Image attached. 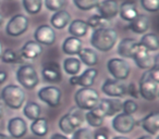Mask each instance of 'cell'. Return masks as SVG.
<instances>
[{"label":"cell","instance_id":"3957f363","mask_svg":"<svg viewBox=\"0 0 159 139\" xmlns=\"http://www.w3.org/2000/svg\"><path fill=\"white\" fill-rule=\"evenodd\" d=\"M5 106L12 110H19L25 102V91L20 86L14 84L7 85L1 90V98Z\"/></svg>","mask_w":159,"mask_h":139},{"label":"cell","instance_id":"816d5d0a","mask_svg":"<svg viewBox=\"0 0 159 139\" xmlns=\"http://www.w3.org/2000/svg\"><path fill=\"white\" fill-rule=\"evenodd\" d=\"M1 53H2V45L0 42V57H1Z\"/></svg>","mask_w":159,"mask_h":139},{"label":"cell","instance_id":"7dc6e473","mask_svg":"<svg viewBox=\"0 0 159 139\" xmlns=\"http://www.w3.org/2000/svg\"><path fill=\"white\" fill-rule=\"evenodd\" d=\"M0 139H10V137L3 132H0Z\"/></svg>","mask_w":159,"mask_h":139},{"label":"cell","instance_id":"484cf974","mask_svg":"<svg viewBox=\"0 0 159 139\" xmlns=\"http://www.w3.org/2000/svg\"><path fill=\"white\" fill-rule=\"evenodd\" d=\"M89 25H87L86 21L83 20H73L72 22L69 23V33L71 36L76 38L84 37L89 33Z\"/></svg>","mask_w":159,"mask_h":139},{"label":"cell","instance_id":"8fae6325","mask_svg":"<svg viewBox=\"0 0 159 139\" xmlns=\"http://www.w3.org/2000/svg\"><path fill=\"white\" fill-rule=\"evenodd\" d=\"M137 125V121L133 115L125 113H118L112 119V128L119 134H129Z\"/></svg>","mask_w":159,"mask_h":139},{"label":"cell","instance_id":"2e32d148","mask_svg":"<svg viewBox=\"0 0 159 139\" xmlns=\"http://www.w3.org/2000/svg\"><path fill=\"white\" fill-rule=\"evenodd\" d=\"M8 132L12 138L20 139L27 132V124L24 119L20 116L12 117L8 121Z\"/></svg>","mask_w":159,"mask_h":139},{"label":"cell","instance_id":"6da1fadb","mask_svg":"<svg viewBox=\"0 0 159 139\" xmlns=\"http://www.w3.org/2000/svg\"><path fill=\"white\" fill-rule=\"evenodd\" d=\"M159 88V70L158 66H154L147 70L141 76L139 85V93L142 98L147 101H154L158 96Z\"/></svg>","mask_w":159,"mask_h":139},{"label":"cell","instance_id":"83f0119b","mask_svg":"<svg viewBox=\"0 0 159 139\" xmlns=\"http://www.w3.org/2000/svg\"><path fill=\"white\" fill-rule=\"evenodd\" d=\"M80 61L87 65L89 67H93L98 63V55L94 49L92 48H82L79 53Z\"/></svg>","mask_w":159,"mask_h":139},{"label":"cell","instance_id":"d590c367","mask_svg":"<svg viewBox=\"0 0 159 139\" xmlns=\"http://www.w3.org/2000/svg\"><path fill=\"white\" fill-rule=\"evenodd\" d=\"M74 6L81 11H91L99 3V0H73Z\"/></svg>","mask_w":159,"mask_h":139},{"label":"cell","instance_id":"ee69618b","mask_svg":"<svg viewBox=\"0 0 159 139\" xmlns=\"http://www.w3.org/2000/svg\"><path fill=\"white\" fill-rule=\"evenodd\" d=\"M8 78V74L5 71H0V84H3V83L7 80Z\"/></svg>","mask_w":159,"mask_h":139},{"label":"cell","instance_id":"bcb514c9","mask_svg":"<svg viewBox=\"0 0 159 139\" xmlns=\"http://www.w3.org/2000/svg\"><path fill=\"white\" fill-rule=\"evenodd\" d=\"M3 114H5V103L0 99V119H2Z\"/></svg>","mask_w":159,"mask_h":139},{"label":"cell","instance_id":"f5cc1de1","mask_svg":"<svg viewBox=\"0 0 159 139\" xmlns=\"http://www.w3.org/2000/svg\"></svg>","mask_w":159,"mask_h":139},{"label":"cell","instance_id":"c3c4849f","mask_svg":"<svg viewBox=\"0 0 159 139\" xmlns=\"http://www.w3.org/2000/svg\"><path fill=\"white\" fill-rule=\"evenodd\" d=\"M137 139H152L150 136H148V135H144V136H141V137H139Z\"/></svg>","mask_w":159,"mask_h":139},{"label":"cell","instance_id":"44dd1931","mask_svg":"<svg viewBox=\"0 0 159 139\" xmlns=\"http://www.w3.org/2000/svg\"><path fill=\"white\" fill-rule=\"evenodd\" d=\"M105 119H106V115L98 106L87 111V113L85 114V119H86L87 124L95 128H99L104 124Z\"/></svg>","mask_w":159,"mask_h":139},{"label":"cell","instance_id":"d6986e66","mask_svg":"<svg viewBox=\"0 0 159 139\" xmlns=\"http://www.w3.org/2000/svg\"><path fill=\"white\" fill-rule=\"evenodd\" d=\"M137 125H141L145 132L150 135H157L159 130V114L157 112H150L144 116Z\"/></svg>","mask_w":159,"mask_h":139},{"label":"cell","instance_id":"836d02e7","mask_svg":"<svg viewBox=\"0 0 159 139\" xmlns=\"http://www.w3.org/2000/svg\"><path fill=\"white\" fill-rule=\"evenodd\" d=\"M89 27L93 29L97 28H104V27H109L110 26V21L106 20V19L102 18L99 14H94V15L89 16L86 21Z\"/></svg>","mask_w":159,"mask_h":139},{"label":"cell","instance_id":"9a60e30c","mask_svg":"<svg viewBox=\"0 0 159 139\" xmlns=\"http://www.w3.org/2000/svg\"><path fill=\"white\" fill-rule=\"evenodd\" d=\"M122 100L120 98H104L100 99L97 106L104 111L105 115L113 116L122 111Z\"/></svg>","mask_w":159,"mask_h":139},{"label":"cell","instance_id":"f907efd6","mask_svg":"<svg viewBox=\"0 0 159 139\" xmlns=\"http://www.w3.org/2000/svg\"><path fill=\"white\" fill-rule=\"evenodd\" d=\"M2 23H3V16H2V14L0 13V26L2 25Z\"/></svg>","mask_w":159,"mask_h":139},{"label":"cell","instance_id":"f6af8a7d","mask_svg":"<svg viewBox=\"0 0 159 139\" xmlns=\"http://www.w3.org/2000/svg\"><path fill=\"white\" fill-rule=\"evenodd\" d=\"M69 83H70L72 86H77V76L76 75L71 76V78L69 80Z\"/></svg>","mask_w":159,"mask_h":139},{"label":"cell","instance_id":"ba28073f","mask_svg":"<svg viewBox=\"0 0 159 139\" xmlns=\"http://www.w3.org/2000/svg\"><path fill=\"white\" fill-rule=\"evenodd\" d=\"M29 18L25 14H16L8 22L7 26H6V33L11 37H19L26 33V31L29 29Z\"/></svg>","mask_w":159,"mask_h":139},{"label":"cell","instance_id":"603a6c76","mask_svg":"<svg viewBox=\"0 0 159 139\" xmlns=\"http://www.w3.org/2000/svg\"><path fill=\"white\" fill-rule=\"evenodd\" d=\"M70 22H71V14L66 10L63 9L59 10V11H56L50 18V23L52 25L51 27L56 29H63L64 27L68 26Z\"/></svg>","mask_w":159,"mask_h":139},{"label":"cell","instance_id":"30bf717a","mask_svg":"<svg viewBox=\"0 0 159 139\" xmlns=\"http://www.w3.org/2000/svg\"><path fill=\"white\" fill-rule=\"evenodd\" d=\"M40 101L46 103L50 108H57L61 103L62 93L60 88L56 86H45L40 88L37 93Z\"/></svg>","mask_w":159,"mask_h":139},{"label":"cell","instance_id":"ab89813d","mask_svg":"<svg viewBox=\"0 0 159 139\" xmlns=\"http://www.w3.org/2000/svg\"><path fill=\"white\" fill-rule=\"evenodd\" d=\"M141 6L147 12L155 13L159 9V0H141Z\"/></svg>","mask_w":159,"mask_h":139},{"label":"cell","instance_id":"4fadbf2b","mask_svg":"<svg viewBox=\"0 0 159 139\" xmlns=\"http://www.w3.org/2000/svg\"><path fill=\"white\" fill-rule=\"evenodd\" d=\"M96 9H97V14L110 21L119 14V3L117 0H102L99 1Z\"/></svg>","mask_w":159,"mask_h":139},{"label":"cell","instance_id":"52a82bcc","mask_svg":"<svg viewBox=\"0 0 159 139\" xmlns=\"http://www.w3.org/2000/svg\"><path fill=\"white\" fill-rule=\"evenodd\" d=\"M107 70L113 78L125 80L131 73V66L128 61L121 58H112L107 62Z\"/></svg>","mask_w":159,"mask_h":139},{"label":"cell","instance_id":"f35d334b","mask_svg":"<svg viewBox=\"0 0 159 139\" xmlns=\"http://www.w3.org/2000/svg\"><path fill=\"white\" fill-rule=\"evenodd\" d=\"M72 139H93V134L86 127H79L72 134Z\"/></svg>","mask_w":159,"mask_h":139},{"label":"cell","instance_id":"d6a6232c","mask_svg":"<svg viewBox=\"0 0 159 139\" xmlns=\"http://www.w3.org/2000/svg\"><path fill=\"white\" fill-rule=\"evenodd\" d=\"M63 70L71 76L77 75V73L81 71V61L77 58H66L63 61Z\"/></svg>","mask_w":159,"mask_h":139},{"label":"cell","instance_id":"7c38bea8","mask_svg":"<svg viewBox=\"0 0 159 139\" xmlns=\"http://www.w3.org/2000/svg\"><path fill=\"white\" fill-rule=\"evenodd\" d=\"M102 90L109 98H121L126 95V86L116 78H107L102 84Z\"/></svg>","mask_w":159,"mask_h":139},{"label":"cell","instance_id":"d4e9b609","mask_svg":"<svg viewBox=\"0 0 159 139\" xmlns=\"http://www.w3.org/2000/svg\"><path fill=\"white\" fill-rule=\"evenodd\" d=\"M61 48H62L63 53H66V54L75 55L81 51L83 46H82V41H81L80 38L70 36V37H66V39L63 40Z\"/></svg>","mask_w":159,"mask_h":139},{"label":"cell","instance_id":"e0dca14e","mask_svg":"<svg viewBox=\"0 0 159 139\" xmlns=\"http://www.w3.org/2000/svg\"><path fill=\"white\" fill-rule=\"evenodd\" d=\"M42 74L44 80L49 83H60L62 80L60 65L57 62H47V63H45L43 65Z\"/></svg>","mask_w":159,"mask_h":139},{"label":"cell","instance_id":"7bdbcfd3","mask_svg":"<svg viewBox=\"0 0 159 139\" xmlns=\"http://www.w3.org/2000/svg\"><path fill=\"white\" fill-rule=\"evenodd\" d=\"M50 139H69V138L66 136V135H63V134H58V132H56V134L51 135Z\"/></svg>","mask_w":159,"mask_h":139},{"label":"cell","instance_id":"5bb4252c","mask_svg":"<svg viewBox=\"0 0 159 139\" xmlns=\"http://www.w3.org/2000/svg\"><path fill=\"white\" fill-rule=\"evenodd\" d=\"M34 38H35V41H37L38 44L51 46L56 41L55 29L47 24L39 25L34 32Z\"/></svg>","mask_w":159,"mask_h":139},{"label":"cell","instance_id":"74e56055","mask_svg":"<svg viewBox=\"0 0 159 139\" xmlns=\"http://www.w3.org/2000/svg\"><path fill=\"white\" fill-rule=\"evenodd\" d=\"M139 110V104L132 99H128L124 102H122V111L125 114L133 115L134 113H136V111Z\"/></svg>","mask_w":159,"mask_h":139},{"label":"cell","instance_id":"4316f807","mask_svg":"<svg viewBox=\"0 0 159 139\" xmlns=\"http://www.w3.org/2000/svg\"><path fill=\"white\" fill-rule=\"evenodd\" d=\"M98 75V71L95 67H89L80 76H77V86L81 87H92L95 83Z\"/></svg>","mask_w":159,"mask_h":139},{"label":"cell","instance_id":"f546056e","mask_svg":"<svg viewBox=\"0 0 159 139\" xmlns=\"http://www.w3.org/2000/svg\"><path fill=\"white\" fill-rule=\"evenodd\" d=\"M31 132L37 137H44L48 132V122L45 117H38L31 124Z\"/></svg>","mask_w":159,"mask_h":139},{"label":"cell","instance_id":"e575fe53","mask_svg":"<svg viewBox=\"0 0 159 139\" xmlns=\"http://www.w3.org/2000/svg\"><path fill=\"white\" fill-rule=\"evenodd\" d=\"M23 8L29 14H37L43 8V0H22Z\"/></svg>","mask_w":159,"mask_h":139},{"label":"cell","instance_id":"681fc988","mask_svg":"<svg viewBox=\"0 0 159 139\" xmlns=\"http://www.w3.org/2000/svg\"><path fill=\"white\" fill-rule=\"evenodd\" d=\"M112 139H130V138L125 136H116V137H113Z\"/></svg>","mask_w":159,"mask_h":139},{"label":"cell","instance_id":"cb8c5ba5","mask_svg":"<svg viewBox=\"0 0 159 139\" xmlns=\"http://www.w3.org/2000/svg\"><path fill=\"white\" fill-rule=\"evenodd\" d=\"M150 21L146 14H139L133 21L130 22L129 28L135 34H145L148 31Z\"/></svg>","mask_w":159,"mask_h":139},{"label":"cell","instance_id":"f1b7e54d","mask_svg":"<svg viewBox=\"0 0 159 139\" xmlns=\"http://www.w3.org/2000/svg\"><path fill=\"white\" fill-rule=\"evenodd\" d=\"M139 42L142 47H144V48L146 49V50L152 51V52H156L159 49L158 37H157V35L155 33L144 34Z\"/></svg>","mask_w":159,"mask_h":139},{"label":"cell","instance_id":"ffe728a7","mask_svg":"<svg viewBox=\"0 0 159 139\" xmlns=\"http://www.w3.org/2000/svg\"><path fill=\"white\" fill-rule=\"evenodd\" d=\"M43 46L35 40L26 41L20 50L21 57L24 60H35L42 54Z\"/></svg>","mask_w":159,"mask_h":139},{"label":"cell","instance_id":"1f68e13d","mask_svg":"<svg viewBox=\"0 0 159 139\" xmlns=\"http://www.w3.org/2000/svg\"><path fill=\"white\" fill-rule=\"evenodd\" d=\"M23 113L24 115L31 121H34V119L40 117V114H42V108L37 103V102L34 101H29L23 108Z\"/></svg>","mask_w":159,"mask_h":139},{"label":"cell","instance_id":"7a4b0ae2","mask_svg":"<svg viewBox=\"0 0 159 139\" xmlns=\"http://www.w3.org/2000/svg\"><path fill=\"white\" fill-rule=\"evenodd\" d=\"M117 32L110 27L94 29L91 36V45L98 51L102 52H108L113 49L117 44Z\"/></svg>","mask_w":159,"mask_h":139},{"label":"cell","instance_id":"60d3db41","mask_svg":"<svg viewBox=\"0 0 159 139\" xmlns=\"http://www.w3.org/2000/svg\"><path fill=\"white\" fill-rule=\"evenodd\" d=\"M126 93H128L130 97L134 98V99H139V87H137L134 83H131V84H129V86L126 87Z\"/></svg>","mask_w":159,"mask_h":139},{"label":"cell","instance_id":"8992f818","mask_svg":"<svg viewBox=\"0 0 159 139\" xmlns=\"http://www.w3.org/2000/svg\"><path fill=\"white\" fill-rule=\"evenodd\" d=\"M16 80L22 87L32 90L39 84L37 71L32 64H22L16 71Z\"/></svg>","mask_w":159,"mask_h":139},{"label":"cell","instance_id":"7402d4cb","mask_svg":"<svg viewBox=\"0 0 159 139\" xmlns=\"http://www.w3.org/2000/svg\"><path fill=\"white\" fill-rule=\"evenodd\" d=\"M119 14L122 20L126 22L133 21L139 15V10H137L136 3L134 1H124L119 6Z\"/></svg>","mask_w":159,"mask_h":139},{"label":"cell","instance_id":"9c48e42d","mask_svg":"<svg viewBox=\"0 0 159 139\" xmlns=\"http://www.w3.org/2000/svg\"><path fill=\"white\" fill-rule=\"evenodd\" d=\"M132 59L135 64L142 70H150L154 66H158V55L152 57L150 51L146 50L141 45L134 52Z\"/></svg>","mask_w":159,"mask_h":139},{"label":"cell","instance_id":"277c9868","mask_svg":"<svg viewBox=\"0 0 159 139\" xmlns=\"http://www.w3.org/2000/svg\"><path fill=\"white\" fill-rule=\"evenodd\" d=\"M99 93L92 87H82L75 93L74 101L80 110L89 111L97 106L99 102Z\"/></svg>","mask_w":159,"mask_h":139},{"label":"cell","instance_id":"ac0fdd59","mask_svg":"<svg viewBox=\"0 0 159 139\" xmlns=\"http://www.w3.org/2000/svg\"><path fill=\"white\" fill-rule=\"evenodd\" d=\"M139 42L134 38L126 37L120 41V44L118 45L117 51L119 53V55H121L124 59H132L133 54L136 51V49L139 48Z\"/></svg>","mask_w":159,"mask_h":139},{"label":"cell","instance_id":"5b68a950","mask_svg":"<svg viewBox=\"0 0 159 139\" xmlns=\"http://www.w3.org/2000/svg\"><path fill=\"white\" fill-rule=\"evenodd\" d=\"M84 122V116L82 114V110L79 108H73L66 114L61 116L59 119V128L66 135H72L75 129L81 127Z\"/></svg>","mask_w":159,"mask_h":139},{"label":"cell","instance_id":"8d00e7d4","mask_svg":"<svg viewBox=\"0 0 159 139\" xmlns=\"http://www.w3.org/2000/svg\"><path fill=\"white\" fill-rule=\"evenodd\" d=\"M45 7L48 9L49 11H59L66 5V0H44Z\"/></svg>","mask_w":159,"mask_h":139},{"label":"cell","instance_id":"b9f144b4","mask_svg":"<svg viewBox=\"0 0 159 139\" xmlns=\"http://www.w3.org/2000/svg\"><path fill=\"white\" fill-rule=\"evenodd\" d=\"M93 139H109L108 128H106V127L98 128V129L95 132V134H94Z\"/></svg>","mask_w":159,"mask_h":139},{"label":"cell","instance_id":"4dcf8cb0","mask_svg":"<svg viewBox=\"0 0 159 139\" xmlns=\"http://www.w3.org/2000/svg\"><path fill=\"white\" fill-rule=\"evenodd\" d=\"M0 59L6 64H22L25 62V60L21 57L20 52H16L12 49H6L5 51H2Z\"/></svg>","mask_w":159,"mask_h":139}]
</instances>
